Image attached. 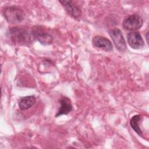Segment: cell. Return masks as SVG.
I'll use <instances>...</instances> for the list:
<instances>
[{"label":"cell","mask_w":149,"mask_h":149,"mask_svg":"<svg viewBox=\"0 0 149 149\" xmlns=\"http://www.w3.org/2000/svg\"><path fill=\"white\" fill-rule=\"evenodd\" d=\"M8 33L10 39L19 44H29L36 39L35 30L26 28L12 27L9 29Z\"/></svg>","instance_id":"1"},{"label":"cell","mask_w":149,"mask_h":149,"mask_svg":"<svg viewBox=\"0 0 149 149\" xmlns=\"http://www.w3.org/2000/svg\"><path fill=\"white\" fill-rule=\"evenodd\" d=\"M3 16L9 23L17 24L22 22L24 19L25 13L20 8L11 6L4 9Z\"/></svg>","instance_id":"2"},{"label":"cell","mask_w":149,"mask_h":149,"mask_svg":"<svg viewBox=\"0 0 149 149\" xmlns=\"http://www.w3.org/2000/svg\"><path fill=\"white\" fill-rule=\"evenodd\" d=\"M143 24V18L137 14H133L126 17L123 21V27L129 31H136L140 29Z\"/></svg>","instance_id":"3"},{"label":"cell","mask_w":149,"mask_h":149,"mask_svg":"<svg viewBox=\"0 0 149 149\" xmlns=\"http://www.w3.org/2000/svg\"><path fill=\"white\" fill-rule=\"evenodd\" d=\"M109 34L112 38L116 48L120 52H124L126 49L125 38L119 29H114L109 31Z\"/></svg>","instance_id":"4"},{"label":"cell","mask_w":149,"mask_h":149,"mask_svg":"<svg viewBox=\"0 0 149 149\" xmlns=\"http://www.w3.org/2000/svg\"><path fill=\"white\" fill-rule=\"evenodd\" d=\"M127 39L129 45L133 49H140L144 45V40L138 31H132L128 33Z\"/></svg>","instance_id":"5"},{"label":"cell","mask_w":149,"mask_h":149,"mask_svg":"<svg viewBox=\"0 0 149 149\" xmlns=\"http://www.w3.org/2000/svg\"><path fill=\"white\" fill-rule=\"evenodd\" d=\"M92 43L94 47L102 49L105 51H111L113 48L111 41L101 36H95L92 40Z\"/></svg>","instance_id":"6"},{"label":"cell","mask_w":149,"mask_h":149,"mask_svg":"<svg viewBox=\"0 0 149 149\" xmlns=\"http://www.w3.org/2000/svg\"><path fill=\"white\" fill-rule=\"evenodd\" d=\"M59 102L60 106L55 114V117H58L62 115H67L72 111L73 106L71 100L68 97H62L59 99Z\"/></svg>","instance_id":"7"},{"label":"cell","mask_w":149,"mask_h":149,"mask_svg":"<svg viewBox=\"0 0 149 149\" xmlns=\"http://www.w3.org/2000/svg\"><path fill=\"white\" fill-rule=\"evenodd\" d=\"M59 2L62 5L67 12L73 17L77 19L81 16V9L79 6L74 4L72 1H59Z\"/></svg>","instance_id":"8"},{"label":"cell","mask_w":149,"mask_h":149,"mask_svg":"<svg viewBox=\"0 0 149 149\" xmlns=\"http://www.w3.org/2000/svg\"><path fill=\"white\" fill-rule=\"evenodd\" d=\"M36 98L33 95H29L22 97L18 101L19 108L22 110H26L29 109L36 103Z\"/></svg>","instance_id":"9"},{"label":"cell","mask_w":149,"mask_h":149,"mask_svg":"<svg viewBox=\"0 0 149 149\" xmlns=\"http://www.w3.org/2000/svg\"><path fill=\"white\" fill-rule=\"evenodd\" d=\"M35 30L36 33V38L43 45H49L52 43L53 38L51 35L47 33L41 32L40 31Z\"/></svg>","instance_id":"10"},{"label":"cell","mask_w":149,"mask_h":149,"mask_svg":"<svg viewBox=\"0 0 149 149\" xmlns=\"http://www.w3.org/2000/svg\"><path fill=\"white\" fill-rule=\"evenodd\" d=\"M141 116L140 115H136L133 116L130 120V124L132 127V128L140 136H142L143 133L140 127L139 126V122L141 120Z\"/></svg>","instance_id":"11"},{"label":"cell","mask_w":149,"mask_h":149,"mask_svg":"<svg viewBox=\"0 0 149 149\" xmlns=\"http://www.w3.org/2000/svg\"><path fill=\"white\" fill-rule=\"evenodd\" d=\"M146 39H147V42H148V32H147V34H146Z\"/></svg>","instance_id":"12"}]
</instances>
